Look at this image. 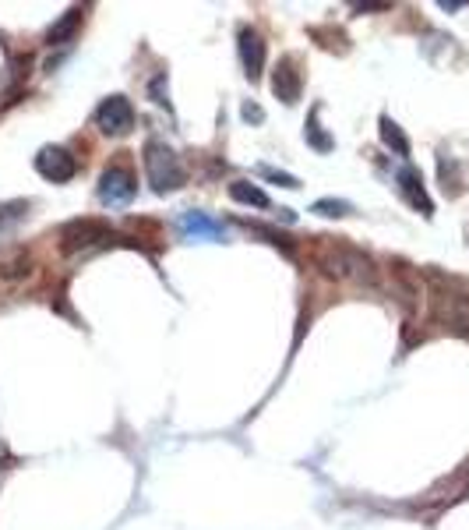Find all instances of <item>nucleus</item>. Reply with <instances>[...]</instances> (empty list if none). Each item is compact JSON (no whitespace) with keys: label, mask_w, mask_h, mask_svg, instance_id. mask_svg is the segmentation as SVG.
<instances>
[{"label":"nucleus","mask_w":469,"mask_h":530,"mask_svg":"<svg viewBox=\"0 0 469 530\" xmlns=\"http://www.w3.org/2000/svg\"><path fill=\"white\" fill-rule=\"evenodd\" d=\"M272 92L289 106L300 100V71H297V64H293L289 57L279 60V68H276V75H272Z\"/></svg>","instance_id":"10"},{"label":"nucleus","mask_w":469,"mask_h":530,"mask_svg":"<svg viewBox=\"0 0 469 530\" xmlns=\"http://www.w3.org/2000/svg\"><path fill=\"white\" fill-rule=\"evenodd\" d=\"M28 209H32V206H28L26 198H15V202H0V234H4V230H11L15 223H22V219L28 216Z\"/></svg>","instance_id":"14"},{"label":"nucleus","mask_w":469,"mask_h":530,"mask_svg":"<svg viewBox=\"0 0 469 530\" xmlns=\"http://www.w3.org/2000/svg\"><path fill=\"white\" fill-rule=\"evenodd\" d=\"M307 142H311L318 153H328L332 149V138L321 132V124H318V110H314L311 121H307Z\"/></svg>","instance_id":"15"},{"label":"nucleus","mask_w":469,"mask_h":530,"mask_svg":"<svg viewBox=\"0 0 469 530\" xmlns=\"http://www.w3.org/2000/svg\"><path fill=\"white\" fill-rule=\"evenodd\" d=\"M81 26V7H71L57 26L50 28V36H47V43H68L71 36H75V28Z\"/></svg>","instance_id":"13"},{"label":"nucleus","mask_w":469,"mask_h":530,"mask_svg":"<svg viewBox=\"0 0 469 530\" xmlns=\"http://www.w3.org/2000/svg\"><path fill=\"white\" fill-rule=\"evenodd\" d=\"M318 216H349L353 206L349 202H336V198H321V202H314V209Z\"/></svg>","instance_id":"16"},{"label":"nucleus","mask_w":469,"mask_h":530,"mask_svg":"<svg viewBox=\"0 0 469 530\" xmlns=\"http://www.w3.org/2000/svg\"><path fill=\"white\" fill-rule=\"evenodd\" d=\"M395 181H399V191H402V198H406L413 209L423 212V216H434V202L427 198V187H423V177H420V170H413V166H402Z\"/></svg>","instance_id":"8"},{"label":"nucleus","mask_w":469,"mask_h":530,"mask_svg":"<svg viewBox=\"0 0 469 530\" xmlns=\"http://www.w3.org/2000/svg\"><path fill=\"white\" fill-rule=\"evenodd\" d=\"M96 128L103 134H128L134 128V106H130L128 96H109L99 103L96 110Z\"/></svg>","instance_id":"3"},{"label":"nucleus","mask_w":469,"mask_h":530,"mask_svg":"<svg viewBox=\"0 0 469 530\" xmlns=\"http://www.w3.org/2000/svg\"><path fill=\"white\" fill-rule=\"evenodd\" d=\"M134 174L124 170V166H109L103 170V177H99V202L109 206V209H120V206H128L130 198H134Z\"/></svg>","instance_id":"5"},{"label":"nucleus","mask_w":469,"mask_h":530,"mask_svg":"<svg viewBox=\"0 0 469 530\" xmlns=\"http://www.w3.org/2000/svg\"><path fill=\"white\" fill-rule=\"evenodd\" d=\"M261 177H268V181H276L279 187H300V181L297 177H289V174H283V170H272V166H258Z\"/></svg>","instance_id":"17"},{"label":"nucleus","mask_w":469,"mask_h":530,"mask_svg":"<svg viewBox=\"0 0 469 530\" xmlns=\"http://www.w3.org/2000/svg\"><path fill=\"white\" fill-rule=\"evenodd\" d=\"M145 174H149V185L152 191L166 195V191H177L187 181V170H183L181 156L166 145V142H145Z\"/></svg>","instance_id":"2"},{"label":"nucleus","mask_w":469,"mask_h":530,"mask_svg":"<svg viewBox=\"0 0 469 530\" xmlns=\"http://www.w3.org/2000/svg\"><path fill=\"white\" fill-rule=\"evenodd\" d=\"M113 238V230L99 223V219H75V223H68L64 230H60V248L68 251V255H75L81 248H92V244H99V240H109Z\"/></svg>","instance_id":"4"},{"label":"nucleus","mask_w":469,"mask_h":530,"mask_svg":"<svg viewBox=\"0 0 469 530\" xmlns=\"http://www.w3.org/2000/svg\"><path fill=\"white\" fill-rule=\"evenodd\" d=\"M318 262L321 269L328 272V276H336V280H349V283H374V262L367 259L364 251H357V248H349V244H325L321 248V255H318Z\"/></svg>","instance_id":"1"},{"label":"nucleus","mask_w":469,"mask_h":530,"mask_svg":"<svg viewBox=\"0 0 469 530\" xmlns=\"http://www.w3.org/2000/svg\"><path fill=\"white\" fill-rule=\"evenodd\" d=\"M177 227H181L183 240H226V223H219V219H212L209 212H183L181 219H177Z\"/></svg>","instance_id":"7"},{"label":"nucleus","mask_w":469,"mask_h":530,"mask_svg":"<svg viewBox=\"0 0 469 530\" xmlns=\"http://www.w3.org/2000/svg\"><path fill=\"white\" fill-rule=\"evenodd\" d=\"M36 170L53 181V185H64V181H71L75 174H78V159L71 156L68 149H60V145H47V149H39V156H36Z\"/></svg>","instance_id":"6"},{"label":"nucleus","mask_w":469,"mask_h":530,"mask_svg":"<svg viewBox=\"0 0 469 530\" xmlns=\"http://www.w3.org/2000/svg\"><path fill=\"white\" fill-rule=\"evenodd\" d=\"M244 117H247V121H251V117H255V121H261V110H258V106L247 103V106H244Z\"/></svg>","instance_id":"18"},{"label":"nucleus","mask_w":469,"mask_h":530,"mask_svg":"<svg viewBox=\"0 0 469 530\" xmlns=\"http://www.w3.org/2000/svg\"><path fill=\"white\" fill-rule=\"evenodd\" d=\"M381 142L395 149V156H410V138L402 134V128L391 117H381Z\"/></svg>","instance_id":"12"},{"label":"nucleus","mask_w":469,"mask_h":530,"mask_svg":"<svg viewBox=\"0 0 469 530\" xmlns=\"http://www.w3.org/2000/svg\"><path fill=\"white\" fill-rule=\"evenodd\" d=\"M230 198L234 202H244V206H255V209H268V195L255 187L251 181H234L230 185Z\"/></svg>","instance_id":"11"},{"label":"nucleus","mask_w":469,"mask_h":530,"mask_svg":"<svg viewBox=\"0 0 469 530\" xmlns=\"http://www.w3.org/2000/svg\"><path fill=\"white\" fill-rule=\"evenodd\" d=\"M240 60H244L247 79L258 81L261 71H265V39L255 28H240Z\"/></svg>","instance_id":"9"}]
</instances>
